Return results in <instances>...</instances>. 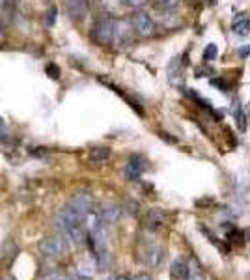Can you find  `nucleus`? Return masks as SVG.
I'll list each match as a JSON object with an SVG mask.
<instances>
[{"label":"nucleus","instance_id":"nucleus-1","mask_svg":"<svg viewBox=\"0 0 250 280\" xmlns=\"http://www.w3.org/2000/svg\"><path fill=\"white\" fill-rule=\"evenodd\" d=\"M67 239L66 235H47L40 241L38 248H40V254L43 258H51V260H56V258H62V256L67 252Z\"/></svg>","mask_w":250,"mask_h":280},{"label":"nucleus","instance_id":"nucleus-2","mask_svg":"<svg viewBox=\"0 0 250 280\" xmlns=\"http://www.w3.org/2000/svg\"><path fill=\"white\" fill-rule=\"evenodd\" d=\"M114 28H116V19L114 17H101L93 23L92 26V39L101 47H106L114 43Z\"/></svg>","mask_w":250,"mask_h":280},{"label":"nucleus","instance_id":"nucleus-3","mask_svg":"<svg viewBox=\"0 0 250 280\" xmlns=\"http://www.w3.org/2000/svg\"><path fill=\"white\" fill-rule=\"evenodd\" d=\"M140 260L144 261L148 267H157L163 261V248L155 239H142L140 241Z\"/></svg>","mask_w":250,"mask_h":280},{"label":"nucleus","instance_id":"nucleus-4","mask_svg":"<svg viewBox=\"0 0 250 280\" xmlns=\"http://www.w3.org/2000/svg\"><path fill=\"white\" fill-rule=\"evenodd\" d=\"M131 25L135 28V34L140 36V38H152L157 26H155V21L152 19V15H148L142 10H137V12L131 15Z\"/></svg>","mask_w":250,"mask_h":280},{"label":"nucleus","instance_id":"nucleus-5","mask_svg":"<svg viewBox=\"0 0 250 280\" xmlns=\"http://www.w3.org/2000/svg\"><path fill=\"white\" fill-rule=\"evenodd\" d=\"M135 41V28H133L131 21L116 19V28H114V45L119 49L131 47Z\"/></svg>","mask_w":250,"mask_h":280},{"label":"nucleus","instance_id":"nucleus-6","mask_svg":"<svg viewBox=\"0 0 250 280\" xmlns=\"http://www.w3.org/2000/svg\"><path fill=\"white\" fill-rule=\"evenodd\" d=\"M64 10L71 21H84L90 13V0H62Z\"/></svg>","mask_w":250,"mask_h":280},{"label":"nucleus","instance_id":"nucleus-7","mask_svg":"<svg viewBox=\"0 0 250 280\" xmlns=\"http://www.w3.org/2000/svg\"><path fill=\"white\" fill-rule=\"evenodd\" d=\"M67 204H71L73 208L79 209L80 213H84L86 217L93 211V198H92V195H90V193H86V191H77Z\"/></svg>","mask_w":250,"mask_h":280},{"label":"nucleus","instance_id":"nucleus-8","mask_svg":"<svg viewBox=\"0 0 250 280\" xmlns=\"http://www.w3.org/2000/svg\"><path fill=\"white\" fill-rule=\"evenodd\" d=\"M97 215L105 224H114L121 219V208L116 204H101L97 209Z\"/></svg>","mask_w":250,"mask_h":280},{"label":"nucleus","instance_id":"nucleus-9","mask_svg":"<svg viewBox=\"0 0 250 280\" xmlns=\"http://www.w3.org/2000/svg\"><path fill=\"white\" fill-rule=\"evenodd\" d=\"M142 172H144V159L140 155H133L127 161V164H125V176H127V179L135 181V179H139L142 176Z\"/></svg>","mask_w":250,"mask_h":280},{"label":"nucleus","instance_id":"nucleus-10","mask_svg":"<svg viewBox=\"0 0 250 280\" xmlns=\"http://www.w3.org/2000/svg\"><path fill=\"white\" fill-rule=\"evenodd\" d=\"M170 276L174 280H187L189 278V265H187V261L181 260V258L172 261Z\"/></svg>","mask_w":250,"mask_h":280},{"label":"nucleus","instance_id":"nucleus-11","mask_svg":"<svg viewBox=\"0 0 250 280\" xmlns=\"http://www.w3.org/2000/svg\"><path fill=\"white\" fill-rule=\"evenodd\" d=\"M168 80L172 84H181L183 80V65L179 62V58H174L168 65Z\"/></svg>","mask_w":250,"mask_h":280},{"label":"nucleus","instance_id":"nucleus-12","mask_svg":"<svg viewBox=\"0 0 250 280\" xmlns=\"http://www.w3.org/2000/svg\"><path fill=\"white\" fill-rule=\"evenodd\" d=\"M231 30L237 34V36H248L250 34V19L244 15V13H241V15H237L235 21H233V25H231Z\"/></svg>","mask_w":250,"mask_h":280},{"label":"nucleus","instance_id":"nucleus-13","mask_svg":"<svg viewBox=\"0 0 250 280\" xmlns=\"http://www.w3.org/2000/svg\"><path fill=\"white\" fill-rule=\"evenodd\" d=\"M146 222L150 228H161L165 224V213L161 209H150L146 215Z\"/></svg>","mask_w":250,"mask_h":280},{"label":"nucleus","instance_id":"nucleus-14","mask_svg":"<svg viewBox=\"0 0 250 280\" xmlns=\"http://www.w3.org/2000/svg\"><path fill=\"white\" fill-rule=\"evenodd\" d=\"M97 2L108 13H118L125 6V0H97Z\"/></svg>","mask_w":250,"mask_h":280},{"label":"nucleus","instance_id":"nucleus-15","mask_svg":"<svg viewBox=\"0 0 250 280\" xmlns=\"http://www.w3.org/2000/svg\"><path fill=\"white\" fill-rule=\"evenodd\" d=\"M231 112H233V116H235L237 127H239L241 131L246 129V118H244V112H243V109H241L239 101H235V103H233V107H231Z\"/></svg>","mask_w":250,"mask_h":280},{"label":"nucleus","instance_id":"nucleus-16","mask_svg":"<svg viewBox=\"0 0 250 280\" xmlns=\"http://www.w3.org/2000/svg\"><path fill=\"white\" fill-rule=\"evenodd\" d=\"M108 157H110V150L108 148H93L90 151V159L92 161H105Z\"/></svg>","mask_w":250,"mask_h":280},{"label":"nucleus","instance_id":"nucleus-17","mask_svg":"<svg viewBox=\"0 0 250 280\" xmlns=\"http://www.w3.org/2000/svg\"><path fill=\"white\" fill-rule=\"evenodd\" d=\"M153 6L157 12H168L176 10V0H153Z\"/></svg>","mask_w":250,"mask_h":280},{"label":"nucleus","instance_id":"nucleus-18","mask_svg":"<svg viewBox=\"0 0 250 280\" xmlns=\"http://www.w3.org/2000/svg\"><path fill=\"white\" fill-rule=\"evenodd\" d=\"M218 54V49L215 43H209V45L204 49V62H213V60L217 58Z\"/></svg>","mask_w":250,"mask_h":280},{"label":"nucleus","instance_id":"nucleus-19","mask_svg":"<svg viewBox=\"0 0 250 280\" xmlns=\"http://www.w3.org/2000/svg\"><path fill=\"white\" fill-rule=\"evenodd\" d=\"M200 230H202V232H204V234L207 235V237H209V241L213 243V245H215V247H217V248H220V250H222V252H228V247H226V245H224L222 241H218L217 237H215V235L211 234L209 230H207V228H204V226H200Z\"/></svg>","mask_w":250,"mask_h":280},{"label":"nucleus","instance_id":"nucleus-20","mask_svg":"<svg viewBox=\"0 0 250 280\" xmlns=\"http://www.w3.org/2000/svg\"><path fill=\"white\" fill-rule=\"evenodd\" d=\"M187 280H204V274H202L196 261H192L191 265H189V278Z\"/></svg>","mask_w":250,"mask_h":280},{"label":"nucleus","instance_id":"nucleus-21","mask_svg":"<svg viewBox=\"0 0 250 280\" xmlns=\"http://www.w3.org/2000/svg\"><path fill=\"white\" fill-rule=\"evenodd\" d=\"M41 280H71V278L66 273H62V271H51V273H47Z\"/></svg>","mask_w":250,"mask_h":280},{"label":"nucleus","instance_id":"nucleus-22","mask_svg":"<svg viewBox=\"0 0 250 280\" xmlns=\"http://www.w3.org/2000/svg\"><path fill=\"white\" fill-rule=\"evenodd\" d=\"M148 4V0H125V6L131 10H142Z\"/></svg>","mask_w":250,"mask_h":280},{"label":"nucleus","instance_id":"nucleus-23","mask_svg":"<svg viewBox=\"0 0 250 280\" xmlns=\"http://www.w3.org/2000/svg\"><path fill=\"white\" fill-rule=\"evenodd\" d=\"M211 84L217 86V88H220L222 91H228V90H230V84H228V82H226L224 78H213V80H211Z\"/></svg>","mask_w":250,"mask_h":280},{"label":"nucleus","instance_id":"nucleus-24","mask_svg":"<svg viewBox=\"0 0 250 280\" xmlns=\"http://www.w3.org/2000/svg\"><path fill=\"white\" fill-rule=\"evenodd\" d=\"M54 15H56V10H54V8H51V12H49V21H47L49 25H53V23H54Z\"/></svg>","mask_w":250,"mask_h":280},{"label":"nucleus","instance_id":"nucleus-25","mask_svg":"<svg viewBox=\"0 0 250 280\" xmlns=\"http://www.w3.org/2000/svg\"><path fill=\"white\" fill-rule=\"evenodd\" d=\"M239 54H241V56H248V54H250V47H243V49L239 51Z\"/></svg>","mask_w":250,"mask_h":280},{"label":"nucleus","instance_id":"nucleus-26","mask_svg":"<svg viewBox=\"0 0 250 280\" xmlns=\"http://www.w3.org/2000/svg\"><path fill=\"white\" fill-rule=\"evenodd\" d=\"M108 280H131V278L125 276V274H119V276H112V278H108Z\"/></svg>","mask_w":250,"mask_h":280},{"label":"nucleus","instance_id":"nucleus-27","mask_svg":"<svg viewBox=\"0 0 250 280\" xmlns=\"http://www.w3.org/2000/svg\"><path fill=\"white\" fill-rule=\"evenodd\" d=\"M133 280H152V278H150L148 274H139V276H135Z\"/></svg>","mask_w":250,"mask_h":280},{"label":"nucleus","instance_id":"nucleus-28","mask_svg":"<svg viewBox=\"0 0 250 280\" xmlns=\"http://www.w3.org/2000/svg\"><path fill=\"white\" fill-rule=\"evenodd\" d=\"M0 280H15V276H12V274H4V276H0Z\"/></svg>","mask_w":250,"mask_h":280},{"label":"nucleus","instance_id":"nucleus-29","mask_svg":"<svg viewBox=\"0 0 250 280\" xmlns=\"http://www.w3.org/2000/svg\"><path fill=\"white\" fill-rule=\"evenodd\" d=\"M244 239H246V241H250V228L244 230Z\"/></svg>","mask_w":250,"mask_h":280},{"label":"nucleus","instance_id":"nucleus-30","mask_svg":"<svg viewBox=\"0 0 250 280\" xmlns=\"http://www.w3.org/2000/svg\"><path fill=\"white\" fill-rule=\"evenodd\" d=\"M45 2H49V0H45Z\"/></svg>","mask_w":250,"mask_h":280}]
</instances>
